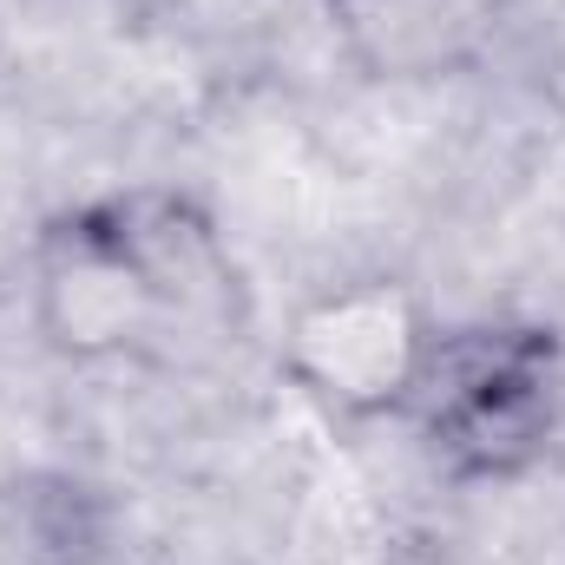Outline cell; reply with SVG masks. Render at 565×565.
<instances>
[{"label": "cell", "mask_w": 565, "mask_h": 565, "mask_svg": "<svg viewBox=\"0 0 565 565\" xmlns=\"http://www.w3.org/2000/svg\"><path fill=\"white\" fill-rule=\"evenodd\" d=\"M402 422L454 487L526 480L565 422V335L546 322H440Z\"/></svg>", "instance_id": "6da1fadb"}, {"label": "cell", "mask_w": 565, "mask_h": 565, "mask_svg": "<svg viewBox=\"0 0 565 565\" xmlns=\"http://www.w3.org/2000/svg\"><path fill=\"white\" fill-rule=\"evenodd\" d=\"M440 322L395 270H355L302 296L282 322V375L342 422L408 415Z\"/></svg>", "instance_id": "7a4b0ae2"}, {"label": "cell", "mask_w": 565, "mask_h": 565, "mask_svg": "<svg viewBox=\"0 0 565 565\" xmlns=\"http://www.w3.org/2000/svg\"><path fill=\"white\" fill-rule=\"evenodd\" d=\"M33 322L66 362H126L171 335V309L99 211V198L60 211L33 237Z\"/></svg>", "instance_id": "3957f363"}, {"label": "cell", "mask_w": 565, "mask_h": 565, "mask_svg": "<svg viewBox=\"0 0 565 565\" xmlns=\"http://www.w3.org/2000/svg\"><path fill=\"white\" fill-rule=\"evenodd\" d=\"M99 211L113 217V231L139 257L151 289L164 296L171 322H204V329L244 322V277L231 264L217 217L198 198H184L171 184H139V191L99 198Z\"/></svg>", "instance_id": "277c9868"}, {"label": "cell", "mask_w": 565, "mask_h": 565, "mask_svg": "<svg viewBox=\"0 0 565 565\" xmlns=\"http://www.w3.org/2000/svg\"><path fill=\"white\" fill-rule=\"evenodd\" d=\"M507 0H342L335 20L369 73L382 79H440L480 60L500 33Z\"/></svg>", "instance_id": "5b68a950"}, {"label": "cell", "mask_w": 565, "mask_h": 565, "mask_svg": "<svg viewBox=\"0 0 565 565\" xmlns=\"http://www.w3.org/2000/svg\"><path fill=\"white\" fill-rule=\"evenodd\" d=\"M546 79H553V93H559V106H565V13H559V26H553V46H546Z\"/></svg>", "instance_id": "8992f818"}, {"label": "cell", "mask_w": 565, "mask_h": 565, "mask_svg": "<svg viewBox=\"0 0 565 565\" xmlns=\"http://www.w3.org/2000/svg\"><path fill=\"white\" fill-rule=\"evenodd\" d=\"M329 7H342V0H329Z\"/></svg>", "instance_id": "52a82bcc"}]
</instances>
